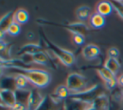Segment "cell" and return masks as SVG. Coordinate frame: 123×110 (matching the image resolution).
Wrapping results in <instances>:
<instances>
[{
  "mask_svg": "<svg viewBox=\"0 0 123 110\" xmlns=\"http://www.w3.org/2000/svg\"><path fill=\"white\" fill-rule=\"evenodd\" d=\"M12 69L18 70V74L24 75L30 83L36 88H45L50 84L51 81V76L48 71L41 69H34L29 67H16Z\"/></svg>",
  "mask_w": 123,
  "mask_h": 110,
  "instance_id": "6da1fadb",
  "label": "cell"
},
{
  "mask_svg": "<svg viewBox=\"0 0 123 110\" xmlns=\"http://www.w3.org/2000/svg\"><path fill=\"white\" fill-rule=\"evenodd\" d=\"M42 39L46 48L49 51H51L63 65L67 66V67H71L75 63V56L72 52L68 51V50L56 46V44L51 42L50 40H48L45 35H43Z\"/></svg>",
  "mask_w": 123,
  "mask_h": 110,
  "instance_id": "7a4b0ae2",
  "label": "cell"
},
{
  "mask_svg": "<svg viewBox=\"0 0 123 110\" xmlns=\"http://www.w3.org/2000/svg\"><path fill=\"white\" fill-rule=\"evenodd\" d=\"M66 86L70 91L71 95L81 93L86 91L85 78L79 73H70L66 80ZM70 95V96H71Z\"/></svg>",
  "mask_w": 123,
  "mask_h": 110,
  "instance_id": "3957f363",
  "label": "cell"
},
{
  "mask_svg": "<svg viewBox=\"0 0 123 110\" xmlns=\"http://www.w3.org/2000/svg\"><path fill=\"white\" fill-rule=\"evenodd\" d=\"M45 101V97L41 95L37 88H33L30 91L26 108L27 110H39Z\"/></svg>",
  "mask_w": 123,
  "mask_h": 110,
  "instance_id": "277c9868",
  "label": "cell"
},
{
  "mask_svg": "<svg viewBox=\"0 0 123 110\" xmlns=\"http://www.w3.org/2000/svg\"><path fill=\"white\" fill-rule=\"evenodd\" d=\"M0 97L2 105H4L7 108H12L18 102L15 91L12 89L2 88L0 91Z\"/></svg>",
  "mask_w": 123,
  "mask_h": 110,
  "instance_id": "5b68a950",
  "label": "cell"
},
{
  "mask_svg": "<svg viewBox=\"0 0 123 110\" xmlns=\"http://www.w3.org/2000/svg\"><path fill=\"white\" fill-rule=\"evenodd\" d=\"M37 22L45 23V24H51V25H53V26H62V27H64L67 30H68L70 32L73 33V34H74V33H81V34L84 35V33H86L88 31H89V29H88V27L85 26V24H84V23H82V22L68 24V26L63 25V24H56V23H52V22H50V21H41V20H38Z\"/></svg>",
  "mask_w": 123,
  "mask_h": 110,
  "instance_id": "8992f818",
  "label": "cell"
},
{
  "mask_svg": "<svg viewBox=\"0 0 123 110\" xmlns=\"http://www.w3.org/2000/svg\"><path fill=\"white\" fill-rule=\"evenodd\" d=\"M71 92L67 87L66 85H60L56 88L54 93L50 97L55 102V103H61L62 100L67 99L70 96Z\"/></svg>",
  "mask_w": 123,
  "mask_h": 110,
  "instance_id": "52a82bcc",
  "label": "cell"
},
{
  "mask_svg": "<svg viewBox=\"0 0 123 110\" xmlns=\"http://www.w3.org/2000/svg\"><path fill=\"white\" fill-rule=\"evenodd\" d=\"M91 104L95 110H110V99L105 93L97 95Z\"/></svg>",
  "mask_w": 123,
  "mask_h": 110,
  "instance_id": "ba28073f",
  "label": "cell"
},
{
  "mask_svg": "<svg viewBox=\"0 0 123 110\" xmlns=\"http://www.w3.org/2000/svg\"><path fill=\"white\" fill-rule=\"evenodd\" d=\"M100 54V49L95 44H88L82 49V55L86 60H94Z\"/></svg>",
  "mask_w": 123,
  "mask_h": 110,
  "instance_id": "9c48e42d",
  "label": "cell"
},
{
  "mask_svg": "<svg viewBox=\"0 0 123 110\" xmlns=\"http://www.w3.org/2000/svg\"><path fill=\"white\" fill-rule=\"evenodd\" d=\"M14 12L9 11L5 14L0 21V34H1V40L4 39V35L7 33V30L9 29V26L14 21Z\"/></svg>",
  "mask_w": 123,
  "mask_h": 110,
  "instance_id": "30bf717a",
  "label": "cell"
},
{
  "mask_svg": "<svg viewBox=\"0 0 123 110\" xmlns=\"http://www.w3.org/2000/svg\"><path fill=\"white\" fill-rule=\"evenodd\" d=\"M88 103L73 97H68L64 104V110H84Z\"/></svg>",
  "mask_w": 123,
  "mask_h": 110,
  "instance_id": "8fae6325",
  "label": "cell"
},
{
  "mask_svg": "<svg viewBox=\"0 0 123 110\" xmlns=\"http://www.w3.org/2000/svg\"><path fill=\"white\" fill-rule=\"evenodd\" d=\"M113 10L114 8L110 1H101L96 5V13L101 14L104 17L110 15Z\"/></svg>",
  "mask_w": 123,
  "mask_h": 110,
  "instance_id": "7c38bea8",
  "label": "cell"
},
{
  "mask_svg": "<svg viewBox=\"0 0 123 110\" xmlns=\"http://www.w3.org/2000/svg\"><path fill=\"white\" fill-rule=\"evenodd\" d=\"M91 13H92V9L89 6L83 5L76 9V17L80 22L83 23L87 20H89V18L92 15Z\"/></svg>",
  "mask_w": 123,
  "mask_h": 110,
  "instance_id": "4fadbf2b",
  "label": "cell"
},
{
  "mask_svg": "<svg viewBox=\"0 0 123 110\" xmlns=\"http://www.w3.org/2000/svg\"><path fill=\"white\" fill-rule=\"evenodd\" d=\"M41 51H43L42 47L41 45H37V44H25L19 50V53L18 55H23L25 54H29V55H34L35 53H39Z\"/></svg>",
  "mask_w": 123,
  "mask_h": 110,
  "instance_id": "5bb4252c",
  "label": "cell"
},
{
  "mask_svg": "<svg viewBox=\"0 0 123 110\" xmlns=\"http://www.w3.org/2000/svg\"><path fill=\"white\" fill-rule=\"evenodd\" d=\"M89 21L91 27H93L94 29H100L104 27V26L105 25V18L96 12L92 14Z\"/></svg>",
  "mask_w": 123,
  "mask_h": 110,
  "instance_id": "9a60e30c",
  "label": "cell"
},
{
  "mask_svg": "<svg viewBox=\"0 0 123 110\" xmlns=\"http://www.w3.org/2000/svg\"><path fill=\"white\" fill-rule=\"evenodd\" d=\"M32 62L41 65L47 66L50 64V59L44 51H41L32 55Z\"/></svg>",
  "mask_w": 123,
  "mask_h": 110,
  "instance_id": "2e32d148",
  "label": "cell"
},
{
  "mask_svg": "<svg viewBox=\"0 0 123 110\" xmlns=\"http://www.w3.org/2000/svg\"><path fill=\"white\" fill-rule=\"evenodd\" d=\"M14 85H15V88L17 89V91H25L26 87L29 85L30 81H28V79L21 74H17L14 77Z\"/></svg>",
  "mask_w": 123,
  "mask_h": 110,
  "instance_id": "e0dca14e",
  "label": "cell"
},
{
  "mask_svg": "<svg viewBox=\"0 0 123 110\" xmlns=\"http://www.w3.org/2000/svg\"><path fill=\"white\" fill-rule=\"evenodd\" d=\"M14 19L16 23L19 25H24L28 22L29 21V14L24 9H18L14 12Z\"/></svg>",
  "mask_w": 123,
  "mask_h": 110,
  "instance_id": "ac0fdd59",
  "label": "cell"
},
{
  "mask_svg": "<svg viewBox=\"0 0 123 110\" xmlns=\"http://www.w3.org/2000/svg\"><path fill=\"white\" fill-rule=\"evenodd\" d=\"M104 66L106 69H109L111 72H112L114 75L117 74L118 71L121 69V64H120L119 61L116 59H110V58H108L106 59L105 63Z\"/></svg>",
  "mask_w": 123,
  "mask_h": 110,
  "instance_id": "d6986e66",
  "label": "cell"
},
{
  "mask_svg": "<svg viewBox=\"0 0 123 110\" xmlns=\"http://www.w3.org/2000/svg\"><path fill=\"white\" fill-rule=\"evenodd\" d=\"M97 73L99 74V76L101 77V79L105 81V83L108 82L110 81H112L114 79H116V75H114L112 72L109 70L108 69H106L105 66H102V67L99 68V69H96Z\"/></svg>",
  "mask_w": 123,
  "mask_h": 110,
  "instance_id": "ffe728a7",
  "label": "cell"
},
{
  "mask_svg": "<svg viewBox=\"0 0 123 110\" xmlns=\"http://www.w3.org/2000/svg\"><path fill=\"white\" fill-rule=\"evenodd\" d=\"M21 28H20V25H19L18 23H16L15 21L12 23V24L9 26V29L7 30V34H9V36H15L20 33Z\"/></svg>",
  "mask_w": 123,
  "mask_h": 110,
  "instance_id": "44dd1931",
  "label": "cell"
},
{
  "mask_svg": "<svg viewBox=\"0 0 123 110\" xmlns=\"http://www.w3.org/2000/svg\"><path fill=\"white\" fill-rule=\"evenodd\" d=\"M112 6L116 12L118 14V15L123 20V1H119V0H115L111 2Z\"/></svg>",
  "mask_w": 123,
  "mask_h": 110,
  "instance_id": "7402d4cb",
  "label": "cell"
},
{
  "mask_svg": "<svg viewBox=\"0 0 123 110\" xmlns=\"http://www.w3.org/2000/svg\"><path fill=\"white\" fill-rule=\"evenodd\" d=\"M111 92H112L113 99L116 102H120L123 99V90L119 86H117L114 90H112Z\"/></svg>",
  "mask_w": 123,
  "mask_h": 110,
  "instance_id": "603a6c76",
  "label": "cell"
},
{
  "mask_svg": "<svg viewBox=\"0 0 123 110\" xmlns=\"http://www.w3.org/2000/svg\"><path fill=\"white\" fill-rule=\"evenodd\" d=\"M73 41L78 46H81L84 45V41H85V37L84 35L81 34V33H74L73 34Z\"/></svg>",
  "mask_w": 123,
  "mask_h": 110,
  "instance_id": "cb8c5ba5",
  "label": "cell"
},
{
  "mask_svg": "<svg viewBox=\"0 0 123 110\" xmlns=\"http://www.w3.org/2000/svg\"><path fill=\"white\" fill-rule=\"evenodd\" d=\"M107 53H108V58H110V59H117V58L119 57L120 52L117 48L113 47V48H111L108 49Z\"/></svg>",
  "mask_w": 123,
  "mask_h": 110,
  "instance_id": "d4e9b609",
  "label": "cell"
},
{
  "mask_svg": "<svg viewBox=\"0 0 123 110\" xmlns=\"http://www.w3.org/2000/svg\"><path fill=\"white\" fill-rule=\"evenodd\" d=\"M11 110H27V108H26V104L20 102H17L16 104L11 108Z\"/></svg>",
  "mask_w": 123,
  "mask_h": 110,
  "instance_id": "484cf974",
  "label": "cell"
},
{
  "mask_svg": "<svg viewBox=\"0 0 123 110\" xmlns=\"http://www.w3.org/2000/svg\"><path fill=\"white\" fill-rule=\"evenodd\" d=\"M117 83H118V86H123V74L121 75L119 77H117Z\"/></svg>",
  "mask_w": 123,
  "mask_h": 110,
  "instance_id": "4316f807",
  "label": "cell"
},
{
  "mask_svg": "<svg viewBox=\"0 0 123 110\" xmlns=\"http://www.w3.org/2000/svg\"><path fill=\"white\" fill-rule=\"evenodd\" d=\"M84 110H95V108L92 106L91 103H88L87 106H86L85 108H84Z\"/></svg>",
  "mask_w": 123,
  "mask_h": 110,
  "instance_id": "83f0119b",
  "label": "cell"
},
{
  "mask_svg": "<svg viewBox=\"0 0 123 110\" xmlns=\"http://www.w3.org/2000/svg\"><path fill=\"white\" fill-rule=\"evenodd\" d=\"M27 37L29 38V39H32V38L34 37V34H33L32 32H29L27 34Z\"/></svg>",
  "mask_w": 123,
  "mask_h": 110,
  "instance_id": "f1b7e54d",
  "label": "cell"
}]
</instances>
